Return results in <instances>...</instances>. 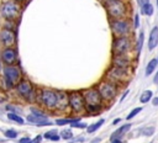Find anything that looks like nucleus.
<instances>
[{"label":"nucleus","instance_id":"nucleus-8","mask_svg":"<svg viewBox=\"0 0 158 143\" xmlns=\"http://www.w3.org/2000/svg\"><path fill=\"white\" fill-rule=\"evenodd\" d=\"M133 49V42L130 36L114 37L112 54H130Z\"/></svg>","mask_w":158,"mask_h":143},{"label":"nucleus","instance_id":"nucleus-25","mask_svg":"<svg viewBox=\"0 0 158 143\" xmlns=\"http://www.w3.org/2000/svg\"><path fill=\"white\" fill-rule=\"evenodd\" d=\"M141 12L143 15H146V16H152V14H153V6H152V4L151 2H147V4L142 5L141 6Z\"/></svg>","mask_w":158,"mask_h":143},{"label":"nucleus","instance_id":"nucleus-32","mask_svg":"<svg viewBox=\"0 0 158 143\" xmlns=\"http://www.w3.org/2000/svg\"><path fill=\"white\" fill-rule=\"evenodd\" d=\"M19 143H32V139L30 137H22L19 139Z\"/></svg>","mask_w":158,"mask_h":143},{"label":"nucleus","instance_id":"nucleus-44","mask_svg":"<svg viewBox=\"0 0 158 143\" xmlns=\"http://www.w3.org/2000/svg\"><path fill=\"white\" fill-rule=\"evenodd\" d=\"M157 6H158V0H157Z\"/></svg>","mask_w":158,"mask_h":143},{"label":"nucleus","instance_id":"nucleus-16","mask_svg":"<svg viewBox=\"0 0 158 143\" xmlns=\"http://www.w3.org/2000/svg\"><path fill=\"white\" fill-rule=\"evenodd\" d=\"M26 120L31 123V125H36V126H51L52 122L48 121L47 118H42V117H38V116H35L32 113L27 115Z\"/></svg>","mask_w":158,"mask_h":143},{"label":"nucleus","instance_id":"nucleus-21","mask_svg":"<svg viewBox=\"0 0 158 143\" xmlns=\"http://www.w3.org/2000/svg\"><path fill=\"white\" fill-rule=\"evenodd\" d=\"M104 122H105V120L104 118H101V120H99L98 122H94V123H91V125H89L88 127H86V131H88V133H94L95 131H98L102 125H104Z\"/></svg>","mask_w":158,"mask_h":143},{"label":"nucleus","instance_id":"nucleus-10","mask_svg":"<svg viewBox=\"0 0 158 143\" xmlns=\"http://www.w3.org/2000/svg\"><path fill=\"white\" fill-rule=\"evenodd\" d=\"M68 105L69 108L73 113L75 115H81L85 112V104H84V97L81 95V91H70L68 92Z\"/></svg>","mask_w":158,"mask_h":143},{"label":"nucleus","instance_id":"nucleus-24","mask_svg":"<svg viewBox=\"0 0 158 143\" xmlns=\"http://www.w3.org/2000/svg\"><path fill=\"white\" fill-rule=\"evenodd\" d=\"M152 96H153V91H151V90H144V91L141 94V96H139V101H141L142 104H147L148 101L152 100Z\"/></svg>","mask_w":158,"mask_h":143},{"label":"nucleus","instance_id":"nucleus-18","mask_svg":"<svg viewBox=\"0 0 158 143\" xmlns=\"http://www.w3.org/2000/svg\"><path fill=\"white\" fill-rule=\"evenodd\" d=\"M130 128H131V125L130 123H126V125H122L118 129H116L112 134H111V137H110V141H112V139H121V137L127 132V131H130Z\"/></svg>","mask_w":158,"mask_h":143},{"label":"nucleus","instance_id":"nucleus-11","mask_svg":"<svg viewBox=\"0 0 158 143\" xmlns=\"http://www.w3.org/2000/svg\"><path fill=\"white\" fill-rule=\"evenodd\" d=\"M130 78V72L128 69H122V68H117L111 65L107 72H106V80L116 84L117 86L125 81H127Z\"/></svg>","mask_w":158,"mask_h":143},{"label":"nucleus","instance_id":"nucleus-13","mask_svg":"<svg viewBox=\"0 0 158 143\" xmlns=\"http://www.w3.org/2000/svg\"><path fill=\"white\" fill-rule=\"evenodd\" d=\"M16 43V35L14 30L0 28V47H14Z\"/></svg>","mask_w":158,"mask_h":143},{"label":"nucleus","instance_id":"nucleus-40","mask_svg":"<svg viewBox=\"0 0 158 143\" xmlns=\"http://www.w3.org/2000/svg\"><path fill=\"white\" fill-rule=\"evenodd\" d=\"M111 143H121V139H112Z\"/></svg>","mask_w":158,"mask_h":143},{"label":"nucleus","instance_id":"nucleus-22","mask_svg":"<svg viewBox=\"0 0 158 143\" xmlns=\"http://www.w3.org/2000/svg\"><path fill=\"white\" fill-rule=\"evenodd\" d=\"M7 118H9L10 121H12V122L17 123V125H25V120H23L20 115H17V113L7 112Z\"/></svg>","mask_w":158,"mask_h":143},{"label":"nucleus","instance_id":"nucleus-31","mask_svg":"<svg viewBox=\"0 0 158 143\" xmlns=\"http://www.w3.org/2000/svg\"><path fill=\"white\" fill-rule=\"evenodd\" d=\"M6 110H7L9 112L17 113V115H19V112L21 111V108H20V107H17V106H15V105H7V106H6Z\"/></svg>","mask_w":158,"mask_h":143},{"label":"nucleus","instance_id":"nucleus-3","mask_svg":"<svg viewBox=\"0 0 158 143\" xmlns=\"http://www.w3.org/2000/svg\"><path fill=\"white\" fill-rule=\"evenodd\" d=\"M15 92L16 95L22 99L26 102H36V95H37V90L35 88V85L28 80L22 78L15 86Z\"/></svg>","mask_w":158,"mask_h":143},{"label":"nucleus","instance_id":"nucleus-15","mask_svg":"<svg viewBox=\"0 0 158 143\" xmlns=\"http://www.w3.org/2000/svg\"><path fill=\"white\" fill-rule=\"evenodd\" d=\"M57 92V105H56V111L64 112L69 108L68 105V92L63 90H56Z\"/></svg>","mask_w":158,"mask_h":143},{"label":"nucleus","instance_id":"nucleus-1","mask_svg":"<svg viewBox=\"0 0 158 143\" xmlns=\"http://www.w3.org/2000/svg\"><path fill=\"white\" fill-rule=\"evenodd\" d=\"M81 95L84 97V104H85V111L88 113H96L100 112L104 102L96 90V88H89L81 91Z\"/></svg>","mask_w":158,"mask_h":143},{"label":"nucleus","instance_id":"nucleus-39","mask_svg":"<svg viewBox=\"0 0 158 143\" xmlns=\"http://www.w3.org/2000/svg\"><path fill=\"white\" fill-rule=\"evenodd\" d=\"M120 121H121V118H120V117H118V118H115V120H114V122H112V123H114V125H117V123H118V122H120Z\"/></svg>","mask_w":158,"mask_h":143},{"label":"nucleus","instance_id":"nucleus-23","mask_svg":"<svg viewBox=\"0 0 158 143\" xmlns=\"http://www.w3.org/2000/svg\"><path fill=\"white\" fill-rule=\"evenodd\" d=\"M42 137H44L46 139H49V141H54V142H57V141H59V134H58V132L56 131V129H51V131H48V132H46Z\"/></svg>","mask_w":158,"mask_h":143},{"label":"nucleus","instance_id":"nucleus-29","mask_svg":"<svg viewBox=\"0 0 158 143\" xmlns=\"http://www.w3.org/2000/svg\"><path fill=\"white\" fill-rule=\"evenodd\" d=\"M17 131L16 129H12V128H10V129H6L5 132H4V136L6 137V138H9V139H15L16 137H17Z\"/></svg>","mask_w":158,"mask_h":143},{"label":"nucleus","instance_id":"nucleus-41","mask_svg":"<svg viewBox=\"0 0 158 143\" xmlns=\"http://www.w3.org/2000/svg\"><path fill=\"white\" fill-rule=\"evenodd\" d=\"M14 1H16V2H19V4H21V2H25L26 0H14Z\"/></svg>","mask_w":158,"mask_h":143},{"label":"nucleus","instance_id":"nucleus-20","mask_svg":"<svg viewBox=\"0 0 158 143\" xmlns=\"http://www.w3.org/2000/svg\"><path fill=\"white\" fill-rule=\"evenodd\" d=\"M157 65H158V62H157V59H151L149 62H148V64L146 65V76H148V75H151L154 70H156V68H157Z\"/></svg>","mask_w":158,"mask_h":143},{"label":"nucleus","instance_id":"nucleus-17","mask_svg":"<svg viewBox=\"0 0 158 143\" xmlns=\"http://www.w3.org/2000/svg\"><path fill=\"white\" fill-rule=\"evenodd\" d=\"M158 44V26H154L151 32H149V37H148V49L152 51L157 47Z\"/></svg>","mask_w":158,"mask_h":143},{"label":"nucleus","instance_id":"nucleus-7","mask_svg":"<svg viewBox=\"0 0 158 143\" xmlns=\"http://www.w3.org/2000/svg\"><path fill=\"white\" fill-rule=\"evenodd\" d=\"M96 90L102 100V102H110L112 101L116 95H117V91H118V86L109 80H102L100 81L96 86Z\"/></svg>","mask_w":158,"mask_h":143},{"label":"nucleus","instance_id":"nucleus-12","mask_svg":"<svg viewBox=\"0 0 158 143\" xmlns=\"http://www.w3.org/2000/svg\"><path fill=\"white\" fill-rule=\"evenodd\" d=\"M0 55L2 65H14L17 63V51L15 47H2L0 48Z\"/></svg>","mask_w":158,"mask_h":143},{"label":"nucleus","instance_id":"nucleus-33","mask_svg":"<svg viewBox=\"0 0 158 143\" xmlns=\"http://www.w3.org/2000/svg\"><path fill=\"white\" fill-rule=\"evenodd\" d=\"M72 127H78V128H85L86 127V125L85 123H80V122H77V123H73V125H70Z\"/></svg>","mask_w":158,"mask_h":143},{"label":"nucleus","instance_id":"nucleus-34","mask_svg":"<svg viewBox=\"0 0 158 143\" xmlns=\"http://www.w3.org/2000/svg\"><path fill=\"white\" fill-rule=\"evenodd\" d=\"M42 138H43V137H42L41 134L36 136V137L32 139V143H41V142H42Z\"/></svg>","mask_w":158,"mask_h":143},{"label":"nucleus","instance_id":"nucleus-2","mask_svg":"<svg viewBox=\"0 0 158 143\" xmlns=\"http://www.w3.org/2000/svg\"><path fill=\"white\" fill-rule=\"evenodd\" d=\"M36 102L44 110L54 111L57 105V92L53 89L42 88L37 90L36 95Z\"/></svg>","mask_w":158,"mask_h":143},{"label":"nucleus","instance_id":"nucleus-9","mask_svg":"<svg viewBox=\"0 0 158 143\" xmlns=\"http://www.w3.org/2000/svg\"><path fill=\"white\" fill-rule=\"evenodd\" d=\"M110 28L114 37L130 36L131 26L128 18H110Z\"/></svg>","mask_w":158,"mask_h":143},{"label":"nucleus","instance_id":"nucleus-30","mask_svg":"<svg viewBox=\"0 0 158 143\" xmlns=\"http://www.w3.org/2000/svg\"><path fill=\"white\" fill-rule=\"evenodd\" d=\"M141 111H142V107H135V108H133V110H132V111H131V112H130V113L127 115L126 120H127V121L132 120V118H133V117H135L136 115H138V113H139Z\"/></svg>","mask_w":158,"mask_h":143},{"label":"nucleus","instance_id":"nucleus-42","mask_svg":"<svg viewBox=\"0 0 158 143\" xmlns=\"http://www.w3.org/2000/svg\"><path fill=\"white\" fill-rule=\"evenodd\" d=\"M100 141H101L100 138H95V139H94V143H98V142H100Z\"/></svg>","mask_w":158,"mask_h":143},{"label":"nucleus","instance_id":"nucleus-26","mask_svg":"<svg viewBox=\"0 0 158 143\" xmlns=\"http://www.w3.org/2000/svg\"><path fill=\"white\" fill-rule=\"evenodd\" d=\"M143 42H144V33L141 32L139 36H138V39H137V42H136V52H137L138 55H139V53H141V51H142Z\"/></svg>","mask_w":158,"mask_h":143},{"label":"nucleus","instance_id":"nucleus-27","mask_svg":"<svg viewBox=\"0 0 158 143\" xmlns=\"http://www.w3.org/2000/svg\"><path fill=\"white\" fill-rule=\"evenodd\" d=\"M31 113L35 115V116H38V117H42V118H47V113L42 110V108H37V107H31Z\"/></svg>","mask_w":158,"mask_h":143},{"label":"nucleus","instance_id":"nucleus-6","mask_svg":"<svg viewBox=\"0 0 158 143\" xmlns=\"http://www.w3.org/2000/svg\"><path fill=\"white\" fill-rule=\"evenodd\" d=\"M106 11L110 18H127L128 6L125 0H107Z\"/></svg>","mask_w":158,"mask_h":143},{"label":"nucleus","instance_id":"nucleus-45","mask_svg":"<svg viewBox=\"0 0 158 143\" xmlns=\"http://www.w3.org/2000/svg\"><path fill=\"white\" fill-rule=\"evenodd\" d=\"M157 62H158V57H157Z\"/></svg>","mask_w":158,"mask_h":143},{"label":"nucleus","instance_id":"nucleus-28","mask_svg":"<svg viewBox=\"0 0 158 143\" xmlns=\"http://www.w3.org/2000/svg\"><path fill=\"white\" fill-rule=\"evenodd\" d=\"M59 137L65 139V141H69L73 138V132H72V129H63V131H60Z\"/></svg>","mask_w":158,"mask_h":143},{"label":"nucleus","instance_id":"nucleus-38","mask_svg":"<svg viewBox=\"0 0 158 143\" xmlns=\"http://www.w3.org/2000/svg\"><path fill=\"white\" fill-rule=\"evenodd\" d=\"M147 2H149V0H139L141 6H142V5H144V4H147Z\"/></svg>","mask_w":158,"mask_h":143},{"label":"nucleus","instance_id":"nucleus-4","mask_svg":"<svg viewBox=\"0 0 158 143\" xmlns=\"http://www.w3.org/2000/svg\"><path fill=\"white\" fill-rule=\"evenodd\" d=\"M21 15V5L14 0H5L0 5V17L5 21H16Z\"/></svg>","mask_w":158,"mask_h":143},{"label":"nucleus","instance_id":"nucleus-14","mask_svg":"<svg viewBox=\"0 0 158 143\" xmlns=\"http://www.w3.org/2000/svg\"><path fill=\"white\" fill-rule=\"evenodd\" d=\"M111 63L114 67L122 68V69H130L132 65V59L128 57V54H112Z\"/></svg>","mask_w":158,"mask_h":143},{"label":"nucleus","instance_id":"nucleus-37","mask_svg":"<svg viewBox=\"0 0 158 143\" xmlns=\"http://www.w3.org/2000/svg\"><path fill=\"white\" fill-rule=\"evenodd\" d=\"M152 104H153L154 106H157V105H158V96H157V97H153V101H152Z\"/></svg>","mask_w":158,"mask_h":143},{"label":"nucleus","instance_id":"nucleus-19","mask_svg":"<svg viewBox=\"0 0 158 143\" xmlns=\"http://www.w3.org/2000/svg\"><path fill=\"white\" fill-rule=\"evenodd\" d=\"M80 121V118H70V117H68V118H57L56 120V125H58V126H65V125H73V123H77V122H79Z\"/></svg>","mask_w":158,"mask_h":143},{"label":"nucleus","instance_id":"nucleus-35","mask_svg":"<svg viewBox=\"0 0 158 143\" xmlns=\"http://www.w3.org/2000/svg\"><path fill=\"white\" fill-rule=\"evenodd\" d=\"M139 26V16L138 15H135V23H133V27L137 28Z\"/></svg>","mask_w":158,"mask_h":143},{"label":"nucleus","instance_id":"nucleus-43","mask_svg":"<svg viewBox=\"0 0 158 143\" xmlns=\"http://www.w3.org/2000/svg\"><path fill=\"white\" fill-rule=\"evenodd\" d=\"M2 67H4V65H2V62H1V55H0V69H1Z\"/></svg>","mask_w":158,"mask_h":143},{"label":"nucleus","instance_id":"nucleus-5","mask_svg":"<svg viewBox=\"0 0 158 143\" xmlns=\"http://www.w3.org/2000/svg\"><path fill=\"white\" fill-rule=\"evenodd\" d=\"M1 72H2V78L6 85V89H12L22 79V72L17 64L4 65L1 68Z\"/></svg>","mask_w":158,"mask_h":143},{"label":"nucleus","instance_id":"nucleus-36","mask_svg":"<svg viewBox=\"0 0 158 143\" xmlns=\"http://www.w3.org/2000/svg\"><path fill=\"white\" fill-rule=\"evenodd\" d=\"M153 83H154V84H158V72L156 73V75H154V78H153Z\"/></svg>","mask_w":158,"mask_h":143}]
</instances>
